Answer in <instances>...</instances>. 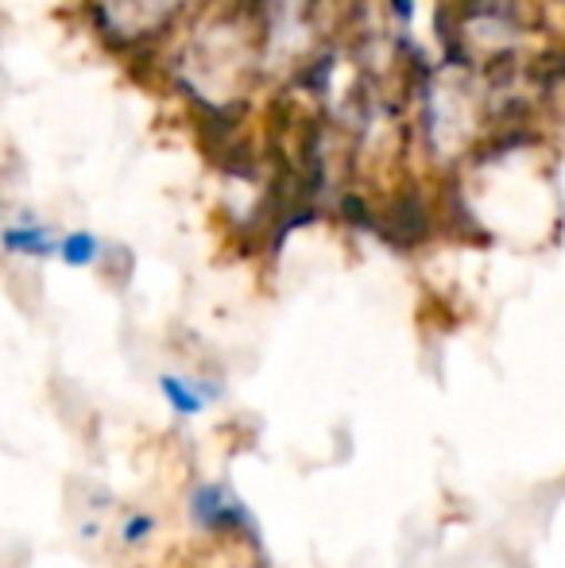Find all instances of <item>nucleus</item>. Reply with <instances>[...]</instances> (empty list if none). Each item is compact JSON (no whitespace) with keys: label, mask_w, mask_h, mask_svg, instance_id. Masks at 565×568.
Segmentation results:
<instances>
[{"label":"nucleus","mask_w":565,"mask_h":568,"mask_svg":"<svg viewBox=\"0 0 565 568\" xmlns=\"http://www.w3.org/2000/svg\"><path fill=\"white\" fill-rule=\"evenodd\" d=\"M190 515L210 530H252L249 507L221 484H198L190 495Z\"/></svg>","instance_id":"nucleus-1"},{"label":"nucleus","mask_w":565,"mask_h":568,"mask_svg":"<svg viewBox=\"0 0 565 568\" xmlns=\"http://www.w3.org/2000/svg\"><path fill=\"white\" fill-rule=\"evenodd\" d=\"M392 244H418L430 232V213L418 194H403L392 202V210L384 213V225H380Z\"/></svg>","instance_id":"nucleus-2"},{"label":"nucleus","mask_w":565,"mask_h":568,"mask_svg":"<svg viewBox=\"0 0 565 568\" xmlns=\"http://www.w3.org/2000/svg\"><path fill=\"white\" fill-rule=\"evenodd\" d=\"M159 390H163V398L171 403L174 418H194V414L205 410L210 398H218V387L182 379V375H163V379H159Z\"/></svg>","instance_id":"nucleus-3"},{"label":"nucleus","mask_w":565,"mask_h":568,"mask_svg":"<svg viewBox=\"0 0 565 568\" xmlns=\"http://www.w3.org/2000/svg\"><path fill=\"white\" fill-rule=\"evenodd\" d=\"M0 244L16 255H54L59 252V240L51 236L47 229L39 225H12L0 232Z\"/></svg>","instance_id":"nucleus-4"},{"label":"nucleus","mask_w":565,"mask_h":568,"mask_svg":"<svg viewBox=\"0 0 565 568\" xmlns=\"http://www.w3.org/2000/svg\"><path fill=\"white\" fill-rule=\"evenodd\" d=\"M98 252H101V244L90 232H70L67 240H59V255L70 267H90V263L98 260Z\"/></svg>","instance_id":"nucleus-5"},{"label":"nucleus","mask_w":565,"mask_h":568,"mask_svg":"<svg viewBox=\"0 0 565 568\" xmlns=\"http://www.w3.org/2000/svg\"><path fill=\"white\" fill-rule=\"evenodd\" d=\"M151 534H155V518L140 515V510L121 523V541H124V546H143V541H148Z\"/></svg>","instance_id":"nucleus-6"},{"label":"nucleus","mask_w":565,"mask_h":568,"mask_svg":"<svg viewBox=\"0 0 565 568\" xmlns=\"http://www.w3.org/2000/svg\"><path fill=\"white\" fill-rule=\"evenodd\" d=\"M341 213H345V217L353 221V225H361V229H369V225H372V213H369V205H364L356 194H349L345 202H341Z\"/></svg>","instance_id":"nucleus-7"},{"label":"nucleus","mask_w":565,"mask_h":568,"mask_svg":"<svg viewBox=\"0 0 565 568\" xmlns=\"http://www.w3.org/2000/svg\"><path fill=\"white\" fill-rule=\"evenodd\" d=\"M392 12L400 16L403 23H407L411 16H415V0H392Z\"/></svg>","instance_id":"nucleus-8"}]
</instances>
